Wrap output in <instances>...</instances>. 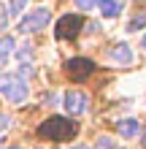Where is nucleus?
Instances as JSON below:
<instances>
[{
	"instance_id": "obj_11",
	"label": "nucleus",
	"mask_w": 146,
	"mask_h": 149,
	"mask_svg": "<svg viewBox=\"0 0 146 149\" xmlns=\"http://www.w3.org/2000/svg\"><path fill=\"white\" fill-rule=\"evenodd\" d=\"M24 3H27V0H11V3H8V16H16V14H22L24 11Z\"/></svg>"
},
{
	"instance_id": "obj_6",
	"label": "nucleus",
	"mask_w": 146,
	"mask_h": 149,
	"mask_svg": "<svg viewBox=\"0 0 146 149\" xmlns=\"http://www.w3.org/2000/svg\"><path fill=\"white\" fill-rule=\"evenodd\" d=\"M65 111L68 114H84V109H87V95L79 92V90H71V92H65Z\"/></svg>"
},
{
	"instance_id": "obj_20",
	"label": "nucleus",
	"mask_w": 146,
	"mask_h": 149,
	"mask_svg": "<svg viewBox=\"0 0 146 149\" xmlns=\"http://www.w3.org/2000/svg\"><path fill=\"white\" fill-rule=\"evenodd\" d=\"M8 149H19V146H8Z\"/></svg>"
},
{
	"instance_id": "obj_4",
	"label": "nucleus",
	"mask_w": 146,
	"mask_h": 149,
	"mask_svg": "<svg viewBox=\"0 0 146 149\" xmlns=\"http://www.w3.org/2000/svg\"><path fill=\"white\" fill-rule=\"evenodd\" d=\"M49 19H51L49 8H35V11H30L27 16H22L19 30L22 33H38V30H44L46 24H49Z\"/></svg>"
},
{
	"instance_id": "obj_13",
	"label": "nucleus",
	"mask_w": 146,
	"mask_h": 149,
	"mask_svg": "<svg viewBox=\"0 0 146 149\" xmlns=\"http://www.w3.org/2000/svg\"><path fill=\"white\" fill-rule=\"evenodd\" d=\"M141 27H146V16H135V19L130 22V24H127V30H141Z\"/></svg>"
},
{
	"instance_id": "obj_17",
	"label": "nucleus",
	"mask_w": 146,
	"mask_h": 149,
	"mask_svg": "<svg viewBox=\"0 0 146 149\" xmlns=\"http://www.w3.org/2000/svg\"><path fill=\"white\" fill-rule=\"evenodd\" d=\"M71 149H89L87 144H76V146H71Z\"/></svg>"
},
{
	"instance_id": "obj_15",
	"label": "nucleus",
	"mask_w": 146,
	"mask_h": 149,
	"mask_svg": "<svg viewBox=\"0 0 146 149\" xmlns=\"http://www.w3.org/2000/svg\"><path fill=\"white\" fill-rule=\"evenodd\" d=\"M8 125H11V117L0 111V133H3V130H8Z\"/></svg>"
},
{
	"instance_id": "obj_1",
	"label": "nucleus",
	"mask_w": 146,
	"mask_h": 149,
	"mask_svg": "<svg viewBox=\"0 0 146 149\" xmlns=\"http://www.w3.org/2000/svg\"><path fill=\"white\" fill-rule=\"evenodd\" d=\"M76 122L73 119H68V117H49L46 122H41V127H38V136H44V138H54V141H65V138H71L76 136Z\"/></svg>"
},
{
	"instance_id": "obj_12",
	"label": "nucleus",
	"mask_w": 146,
	"mask_h": 149,
	"mask_svg": "<svg viewBox=\"0 0 146 149\" xmlns=\"http://www.w3.org/2000/svg\"><path fill=\"white\" fill-rule=\"evenodd\" d=\"M95 149H119V146H116V141H114V138H108V136H103V138H98V144H95Z\"/></svg>"
},
{
	"instance_id": "obj_7",
	"label": "nucleus",
	"mask_w": 146,
	"mask_h": 149,
	"mask_svg": "<svg viewBox=\"0 0 146 149\" xmlns=\"http://www.w3.org/2000/svg\"><path fill=\"white\" fill-rule=\"evenodd\" d=\"M108 57L114 60V63H119V65H130L133 63V49L127 46V43H116V46L108 52Z\"/></svg>"
},
{
	"instance_id": "obj_3",
	"label": "nucleus",
	"mask_w": 146,
	"mask_h": 149,
	"mask_svg": "<svg viewBox=\"0 0 146 149\" xmlns=\"http://www.w3.org/2000/svg\"><path fill=\"white\" fill-rule=\"evenodd\" d=\"M81 27H84V19H81V16L79 14H68V16H62V19L57 22L54 36L60 41H68V38H76V36H79Z\"/></svg>"
},
{
	"instance_id": "obj_8",
	"label": "nucleus",
	"mask_w": 146,
	"mask_h": 149,
	"mask_svg": "<svg viewBox=\"0 0 146 149\" xmlns=\"http://www.w3.org/2000/svg\"><path fill=\"white\" fill-rule=\"evenodd\" d=\"M138 130H141L138 119H119L116 122V133L122 136V138H135V136H138Z\"/></svg>"
},
{
	"instance_id": "obj_14",
	"label": "nucleus",
	"mask_w": 146,
	"mask_h": 149,
	"mask_svg": "<svg viewBox=\"0 0 146 149\" xmlns=\"http://www.w3.org/2000/svg\"><path fill=\"white\" fill-rule=\"evenodd\" d=\"M8 27V11H6V6L0 3V30H6Z\"/></svg>"
},
{
	"instance_id": "obj_2",
	"label": "nucleus",
	"mask_w": 146,
	"mask_h": 149,
	"mask_svg": "<svg viewBox=\"0 0 146 149\" xmlns=\"http://www.w3.org/2000/svg\"><path fill=\"white\" fill-rule=\"evenodd\" d=\"M0 95H3L8 103H22L24 98H27V84H24L22 76L3 73L0 76Z\"/></svg>"
},
{
	"instance_id": "obj_5",
	"label": "nucleus",
	"mask_w": 146,
	"mask_h": 149,
	"mask_svg": "<svg viewBox=\"0 0 146 149\" xmlns=\"http://www.w3.org/2000/svg\"><path fill=\"white\" fill-rule=\"evenodd\" d=\"M65 71H68V76H71L73 81H84V79L92 76L95 63H92V60H87V57H73V60H68Z\"/></svg>"
},
{
	"instance_id": "obj_9",
	"label": "nucleus",
	"mask_w": 146,
	"mask_h": 149,
	"mask_svg": "<svg viewBox=\"0 0 146 149\" xmlns=\"http://www.w3.org/2000/svg\"><path fill=\"white\" fill-rule=\"evenodd\" d=\"M98 8L108 19H116V16L122 14V3H119V0H98Z\"/></svg>"
},
{
	"instance_id": "obj_16",
	"label": "nucleus",
	"mask_w": 146,
	"mask_h": 149,
	"mask_svg": "<svg viewBox=\"0 0 146 149\" xmlns=\"http://www.w3.org/2000/svg\"><path fill=\"white\" fill-rule=\"evenodd\" d=\"M95 3H98V0H76V6L84 8V11H87V8H95Z\"/></svg>"
},
{
	"instance_id": "obj_19",
	"label": "nucleus",
	"mask_w": 146,
	"mask_h": 149,
	"mask_svg": "<svg viewBox=\"0 0 146 149\" xmlns=\"http://www.w3.org/2000/svg\"><path fill=\"white\" fill-rule=\"evenodd\" d=\"M141 46H143V49H146V36H143V41H141Z\"/></svg>"
},
{
	"instance_id": "obj_10",
	"label": "nucleus",
	"mask_w": 146,
	"mask_h": 149,
	"mask_svg": "<svg viewBox=\"0 0 146 149\" xmlns=\"http://www.w3.org/2000/svg\"><path fill=\"white\" fill-rule=\"evenodd\" d=\"M14 49H16V41L11 36H3V38H0V63H6V60L14 54Z\"/></svg>"
},
{
	"instance_id": "obj_18",
	"label": "nucleus",
	"mask_w": 146,
	"mask_h": 149,
	"mask_svg": "<svg viewBox=\"0 0 146 149\" xmlns=\"http://www.w3.org/2000/svg\"><path fill=\"white\" fill-rule=\"evenodd\" d=\"M141 141H143V144H146V127H143V138H141Z\"/></svg>"
}]
</instances>
